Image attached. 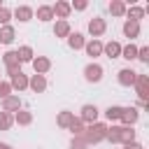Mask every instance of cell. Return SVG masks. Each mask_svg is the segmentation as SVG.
Masks as SVG:
<instances>
[{
  "mask_svg": "<svg viewBox=\"0 0 149 149\" xmlns=\"http://www.w3.org/2000/svg\"><path fill=\"white\" fill-rule=\"evenodd\" d=\"M105 135H107V126L105 123H100V121H95V123H91L86 130H84V142L86 144H98V142H102L105 140Z\"/></svg>",
  "mask_w": 149,
  "mask_h": 149,
  "instance_id": "6da1fadb",
  "label": "cell"
},
{
  "mask_svg": "<svg viewBox=\"0 0 149 149\" xmlns=\"http://www.w3.org/2000/svg\"><path fill=\"white\" fill-rule=\"evenodd\" d=\"M102 65H98V63H88L86 68H84V79L88 81V84H98L100 79H102Z\"/></svg>",
  "mask_w": 149,
  "mask_h": 149,
  "instance_id": "7a4b0ae2",
  "label": "cell"
},
{
  "mask_svg": "<svg viewBox=\"0 0 149 149\" xmlns=\"http://www.w3.org/2000/svg\"><path fill=\"white\" fill-rule=\"evenodd\" d=\"M7 74H9V86H12V91H26V88H28V77H26L21 70L7 72Z\"/></svg>",
  "mask_w": 149,
  "mask_h": 149,
  "instance_id": "3957f363",
  "label": "cell"
},
{
  "mask_svg": "<svg viewBox=\"0 0 149 149\" xmlns=\"http://www.w3.org/2000/svg\"><path fill=\"white\" fill-rule=\"evenodd\" d=\"M133 86H135V91L140 95V102H147V98H149V74H137Z\"/></svg>",
  "mask_w": 149,
  "mask_h": 149,
  "instance_id": "277c9868",
  "label": "cell"
},
{
  "mask_svg": "<svg viewBox=\"0 0 149 149\" xmlns=\"http://www.w3.org/2000/svg\"><path fill=\"white\" fill-rule=\"evenodd\" d=\"M137 74H140V72H135L133 68H121V70L116 72V79H119L121 86H133L135 79H137Z\"/></svg>",
  "mask_w": 149,
  "mask_h": 149,
  "instance_id": "5b68a950",
  "label": "cell"
},
{
  "mask_svg": "<svg viewBox=\"0 0 149 149\" xmlns=\"http://www.w3.org/2000/svg\"><path fill=\"white\" fill-rule=\"evenodd\" d=\"M98 114H100V109L95 107V105H84L81 107V114H79V121H84V123H95L98 121Z\"/></svg>",
  "mask_w": 149,
  "mask_h": 149,
  "instance_id": "8992f818",
  "label": "cell"
},
{
  "mask_svg": "<svg viewBox=\"0 0 149 149\" xmlns=\"http://www.w3.org/2000/svg\"><path fill=\"white\" fill-rule=\"evenodd\" d=\"M51 12H54V16H58V21H68V16H70L72 7H70V2H65V0H58V2L51 7Z\"/></svg>",
  "mask_w": 149,
  "mask_h": 149,
  "instance_id": "52a82bcc",
  "label": "cell"
},
{
  "mask_svg": "<svg viewBox=\"0 0 149 149\" xmlns=\"http://www.w3.org/2000/svg\"><path fill=\"white\" fill-rule=\"evenodd\" d=\"M105 30H107V23H105V19L95 16V19H91V21H88V33L93 35V40H98V37H100Z\"/></svg>",
  "mask_w": 149,
  "mask_h": 149,
  "instance_id": "ba28073f",
  "label": "cell"
},
{
  "mask_svg": "<svg viewBox=\"0 0 149 149\" xmlns=\"http://www.w3.org/2000/svg\"><path fill=\"white\" fill-rule=\"evenodd\" d=\"M30 63H33L35 74H47V72L51 70V61H49L47 56H37V58H33Z\"/></svg>",
  "mask_w": 149,
  "mask_h": 149,
  "instance_id": "9c48e42d",
  "label": "cell"
},
{
  "mask_svg": "<svg viewBox=\"0 0 149 149\" xmlns=\"http://www.w3.org/2000/svg\"><path fill=\"white\" fill-rule=\"evenodd\" d=\"M0 107H2V112H16V109H21V98L19 95H7V98H2L0 100Z\"/></svg>",
  "mask_w": 149,
  "mask_h": 149,
  "instance_id": "30bf717a",
  "label": "cell"
},
{
  "mask_svg": "<svg viewBox=\"0 0 149 149\" xmlns=\"http://www.w3.org/2000/svg\"><path fill=\"white\" fill-rule=\"evenodd\" d=\"M28 88H33V93H44L47 91V79L44 74H33L28 79Z\"/></svg>",
  "mask_w": 149,
  "mask_h": 149,
  "instance_id": "8fae6325",
  "label": "cell"
},
{
  "mask_svg": "<svg viewBox=\"0 0 149 149\" xmlns=\"http://www.w3.org/2000/svg\"><path fill=\"white\" fill-rule=\"evenodd\" d=\"M137 119H140L137 107H123V112H121V119H119V121H123V123L130 128L133 123H137Z\"/></svg>",
  "mask_w": 149,
  "mask_h": 149,
  "instance_id": "7c38bea8",
  "label": "cell"
},
{
  "mask_svg": "<svg viewBox=\"0 0 149 149\" xmlns=\"http://www.w3.org/2000/svg\"><path fill=\"white\" fill-rule=\"evenodd\" d=\"M2 61H5V65H7V72L21 70V63H19V56H16V51H5Z\"/></svg>",
  "mask_w": 149,
  "mask_h": 149,
  "instance_id": "4fadbf2b",
  "label": "cell"
},
{
  "mask_svg": "<svg viewBox=\"0 0 149 149\" xmlns=\"http://www.w3.org/2000/svg\"><path fill=\"white\" fill-rule=\"evenodd\" d=\"M33 14H35V12H33V7H28V5H19V7L14 9V16H16L21 23H28V21L33 19Z\"/></svg>",
  "mask_w": 149,
  "mask_h": 149,
  "instance_id": "5bb4252c",
  "label": "cell"
},
{
  "mask_svg": "<svg viewBox=\"0 0 149 149\" xmlns=\"http://www.w3.org/2000/svg\"><path fill=\"white\" fill-rule=\"evenodd\" d=\"M84 49H86V56H91V58L102 56V42H100V40H91V42H86Z\"/></svg>",
  "mask_w": 149,
  "mask_h": 149,
  "instance_id": "9a60e30c",
  "label": "cell"
},
{
  "mask_svg": "<svg viewBox=\"0 0 149 149\" xmlns=\"http://www.w3.org/2000/svg\"><path fill=\"white\" fill-rule=\"evenodd\" d=\"M14 123H19V126H30L33 123V112H28V109H16L14 112Z\"/></svg>",
  "mask_w": 149,
  "mask_h": 149,
  "instance_id": "2e32d148",
  "label": "cell"
},
{
  "mask_svg": "<svg viewBox=\"0 0 149 149\" xmlns=\"http://www.w3.org/2000/svg\"><path fill=\"white\" fill-rule=\"evenodd\" d=\"M102 54H105L107 58H119V56H121V44L112 40V42L102 44Z\"/></svg>",
  "mask_w": 149,
  "mask_h": 149,
  "instance_id": "e0dca14e",
  "label": "cell"
},
{
  "mask_svg": "<svg viewBox=\"0 0 149 149\" xmlns=\"http://www.w3.org/2000/svg\"><path fill=\"white\" fill-rule=\"evenodd\" d=\"M123 35H126L128 40L140 37V23H137V21H126V23H123Z\"/></svg>",
  "mask_w": 149,
  "mask_h": 149,
  "instance_id": "ac0fdd59",
  "label": "cell"
},
{
  "mask_svg": "<svg viewBox=\"0 0 149 149\" xmlns=\"http://www.w3.org/2000/svg\"><path fill=\"white\" fill-rule=\"evenodd\" d=\"M84 44H86V40H84L81 33H70V35H68V47H70V49L77 51V49H84Z\"/></svg>",
  "mask_w": 149,
  "mask_h": 149,
  "instance_id": "d6986e66",
  "label": "cell"
},
{
  "mask_svg": "<svg viewBox=\"0 0 149 149\" xmlns=\"http://www.w3.org/2000/svg\"><path fill=\"white\" fill-rule=\"evenodd\" d=\"M16 56H19V63H30V61L35 58V54H33V47H28V44L19 47V49H16Z\"/></svg>",
  "mask_w": 149,
  "mask_h": 149,
  "instance_id": "ffe728a7",
  "label": "cell"
},
{
  "mask_svg": "<svg viewBox=\"0 0 149 149\" xmlns=\"http://www.w3.org/2000/svg\"><path fill=\"white\" fill-rule=\"evenodd\" d=\"M77 116H74V112H68V109H63L61 114H58V119H56V123L61 126V128H70V123L74 121Z\"/></svg>",
  "mask_w": 149,
  "mask_h": 149,
  "instance_id": "44dd1931",
  "label": "cell"
},
{
  "mask_svg": "<svg viewBox=\"0 0 149 149\" xmlns=\"http://www.w3.org/2000/svg\"><path fill=\"white\" fill-rule=\"evenodd\" d=\"M119 142H121V144L135 142V130L128 128V126H121V128H119Z\"/></svg>",
  "mask_w": 149,
  "mask_h": 149,
  "instance_id": "7402d4cb",
  "label": "cell"
},
{
  "mask_svg": "<svg viewBox=\"0 0 149 149\" xmlns=\"http://www.w3.org/2000/svg\"><path fill=\"white\" fill-rule=\"evenodd\" d=\"M109 14L112 16H126V2L123 0H112L109 2Z\"/></svg>",
  "mask_w": 149,
  "mask_h": 149,
  "instance_id": "603a6c76",
  "label": "cell"
},
{
  "mask_svg": "<svg viewBox=\"0 0 149 149\" xmlns=\"http://www.w3.org/2000/svg\"><path fill=\"white\" fill-rule=\"evenodd\" d=\"M70 33H72V30H70V23H68V21H56V26H54V35H56V37H65V40H68Z\"/></svg>",
  "mask_w": 149,
  "mask_h": 149,
  "instance_id": "cb8c5ba5",
  "label": "cell"
},
{
  "mask_svg": "<svg viewBox=\"0 0 149 149\" xmlns=\"http://www.w3.org/2000/svg\"><path fill=\"white\" fill-rule=\"evenodd\" d=\"M14 37H16V33H14L12 26H2V28H0V42H2V44H12Z\"/></svg>",
  "mask_w": 149,
  "mask_h": 149,
  "instance_id": "d4e9b609",
  "label": "cell"
},
{
  "mask_svg": "<svg viewBox=\"0 0 149 149\" xmlns=\"http://www.w3.org/2000/svg\"><path fill=\"white\" fill-rule=\"evenodd\" d=\"M37 19H40L42 23H47V21H51V19H54V12H51V5H40V7H37Z\"/></svg>",
  "mask_w": 149,
  "mask_h": 149,
  "instance_id": "484cf974",
  "label": "cell"
},
{
  "mask_svg": "<svg viewBox=\"0 0 149 149\" xmlns=\"http://www.w3.org/2000/svg\"><path fill=\"white\" fill-rule=\"evenodd\" d=\"M126 16H128V21H137V23H140V19L144 16V9H142V7H137V5L126 7Z\"/></svg>",
  "mask_w": 149,
  "mask_h": 149,
  "instance_id": "4316f807",
  "label": "cell"
},
{
  "mask_svg": "<svg viewBox=\"0 0 149 149\" xmlns=\"http://www.w3.org/2000/svg\"><path fill=\"white\" fill-rule=\"evenodd\" d=\"M121 58H126V61H135V58H137V47H135L133 42H128L126 47H121Z\"/></svg>",
  "mask_w": 149,
  "mask_h": 149,
  "instance_id": "83f0119b",
  "label": "cell"
},
{
  "mask_svg": "<svg viewBox=\"0 0 149 149\" xmlns=\"http://www.w3.org/2000/svg\"><path fill=\"white\" fill-rule=\"evenodd\" d=\"M121 112H123L121 105H109V107L105 109V116H107V121H119V119H121Z\"/></svg>",
  "mask_w": 149,
  "mask_h": 149,
  "instance_id": "f1b7e54d",
  "label": "cell"
},
{
  "mask_svg": "<svg viewBox=\"0 0 149 149\" xmlns=\"http://www.w3.org/2000/svg\"><path fill=\"white\" fill-rule=\"evenodd\" d=\"M68 130L72 133V137H81V135H84V130H86V126H84V121L74 119V121L70 123V128H68Z\"/></svg>",
  "mask_w": 149,
  "mask_h": 149,
  "instance_id": "f546056e",
  "label": "cell"
},
{
  "mask_svg": "<svg viewBox=\"0 0 149 149\" xmlns=\"http://www.w3.org/2000/svg\"><path fill=\"white\" fill-rule=\"evenodd\" d=\"M14 123V116L9 112H0V130H9Z\"/></svg>",
  "mask_w": 149,
  "mask_h": 149,
  "instance_id": "4dcf8cb0",
  "label": "cell"
},
{
  "mask_svg": "<svg viewBox=\"0 0 149 149\" xmlns=\"http://www.w3.org/2000/svg\"><path fill=\"white\" fill-rule=\"evenodd\" d=\"M9 19H12V12L2 5L0 7V26H9Z\"/></svg>",
  "mask_w": 149,
  "mask_h": 149,
  "instance_id": "1f68e13d",
  "label": "cell"
},
{
  "mask_svg": "<svg viewBox=\"0 0 149 149\" xmlns=\"http://www.w3.org/2000/svg\"><path fill=\"white\" fill-rule=\"evenodd\" d=\"M137 61L149 63V47H137Z\"/></svg>",
  "mask_w": 149,
  "mask_h": 149,
  "instance_id": "d6a6232c",
  "label": "cell"
},
{
  "mask_svg": "<svg viewBox=\"0 0 149 149\" xmlns=\"http://www.w3.org/2000/svg\"><path fill=\"white\" fill-rule=\"evenodd\" d=\"M7 95H12V86H9V81H2L0 79V100L7 98Z\"/></svg>",
  "mask_w": 149,
  "mask_h": 149,
  "instance_id": "836d02e7",
  "label": "cell"
},
{
  "mask_svg": "<svg viewBox=\"0 0 149 149\" xmlns=\"http://www.w3.org/2000/svg\"><path fill=\"white\" fill-rule=\"evenodd\" d=\"M70 149H86V142H84V137H72V142H70Z\"/></svg>",
  "mask_w": 149,
  "mask_h": 149,
  "instance_id": "e575fe53",
  "label": "cell"
},
{
  "mask_svg": "<svg viewBox=\"0 0 149 149\" xmlns=\"http://www.w3.org/2000/svg\"><path fill=\"white\" fill-rule=\"evenodd\" d=\"M70 7L77 9V12H84V9L88 7V2H86V0H74V2H70Z\"/></svg>",
  "mask_w": 149,
  "mask_h": 149,
  "instance_id": "d590c367",
  "label": "cell"
},
{
  "mask_svg": "<svg viewBox=\"0 0 149 149\" xmlns=\"http://www.w3.org/2000/svg\"><path fill=\"white\" fill-rule=\"evenodd\" d=\"M123 149H144L140 142H128V144H123Z\"/></svg>",
  "mask_w": 149,
  "mask_h": 149,
  "instance_id": "8d00e7d4",
  "label": "cell"
},
{
  "mask_svg": "<svg viewBox=\"0 0 149 149\" xmlns=\"http://www.w3.org/2000/svg\"><path fill=\"white\" fill-rule=\"evenodd\" d=\"M0 149H14L12 144H7V142H0Z\"/></svg>",
  "mask_w": 149,
  "mask_h": 149,
  "instance_id": "74e56055",
  "label": "cell"
},
{
  "mask_svg": "<svg viewBox=\"0 0 149 149\" xmlns=\"http://www.w3.org/2000/svg\"><path fill=\"white\" fill-rule=\"evenodd\" d=\"M0 7H2V2H0Z\"/></svg>",
  "mask_w": 149,
  "mask_h": 149,
  "instance_id": "f35d334b",
  "label": "cell"
}]
</instances>
